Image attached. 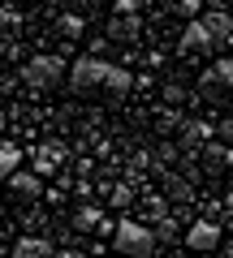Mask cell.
Returning <instances> with one entry per match:
<instances>
[{
	"label": "cell",
	"instance_id": "1",
	"mask_svg": "<svg viewBox=\"0 0 233 258\" xmlns=\"http://www.w3.org/2000/svg\"><path fill=\"white\" fill-rule=\"evenodd\" d=\"M130 91H134L130 69H121V64H112V60L82 56V60H74V69H69V95H82V99H91V95L125 99Z\"/></svg>",
	"mask_w": 233,
	"mask_h": 258
},
{
	"label": "cell",
	"instance_id": "2",
	"mask_svg": "<svg viewBox=\"0 0 233 258\" xmlns=\"http://www.w3.org/2000/svg\"><path fill=\"white\" fill-rule=\"evenodd\" d=\"M22 82H26L35 95L56 91V86L65 82V60H61V56H35V60L22 64Z\"/></svg>",
	"mask_w": 233,
	"mask_h": 258
},
{
	"label": "cell",
	"instance_id": "3",
	"mask_svg": "<svg viewBox=\"0 0 233 258\" xmlns=\"http://www.w3.org/2000/svg\"><path fill=\"white\" fill-rule=\"evenodd\" d=\"M112 245H117V254H134V258L156 254V237H151V228H147V224H134V220H121V224H117Z\"/></svg>",
	"mask_w": 233,
	"mask_h": 258
},
{
	"label": "cell",
	"instance_id": "4",
	"mask_svg": "<svg viewBox=\"0 0 233 258\" xmlns=\"http://www.w3.org/2000/svg\"><path fill=\"white\" fill-rule=\"evenodd\" d=\"M229 86H233V60H224V56H220V60H216L203 78H199V99L220 103L224 95H229Z\"/></svg>",
	"mask_w": 233,
	"mask_h": 258
},
{
	"label": "cell",
	"instance_id": "5",
	"mask_svg": "<svg viewBox=\"0 0 233 258\" xmlns=\"http://www.w3.org/2000/svg\"><path fill=\"white\" fill-rule=\"evenodd\" d=\"M5 181H9V198L22 203V207H30V203L43 198V181H39V172H9Z\"/></svg>",
	"mask_w": 233,
	"mask_h": 258
},
{
	"label": "cell",
	"instance_id": "6",
	"mask_svg": "<svg viewBox=\"0 0 233 258\" xmlns=\"http://www.w3.org/2000/svg\"><path fill=\"white\" fill-rule=\"evenodd\" d=\"M181 56H216V43L207 35L203 22H186V35H181Z\"/></svg>",
	"mask_w": 233,
	"mask_h": 258
},
{
	"label": "cell",
	"instance_id": "7",
	"mask_svg": "<svg viewBox=\"0 0 233 258\" xmlns=\"http://www.w3.org/2000/svg\"><path fill=\"white\" fill-rule=\"evenodd\" d=\"M220 224H212V220H199V224H190V232H186V249H220Z\"/></svg>",
	"mask_w": 233,
	"mask_h": 258
},
{
	"label": "cell",
	"instance_id": "8",
	"mask_svg": "<svg viewBox=\"0 0 233 258\" xmlns=\"http://www.w3.org/2000/svg\"><path fill=\"white\" fill-rule=\"evenodd\" d=\"M43 254H52L48 237H18L13 241V258H43Z\"/></svg>",
	"mask_w": 233,
	"mask_h": 258
},
{
	"label": "cell",
	"instance_id": "9",
	"mask_svg": "<svg viewBox=\"0 0 233 258\" xmlns=\"http://www.w3.org/2000/svg\"><path fill=\"white\" fill-rule=\"evenodd\" d=\"M203 26H207V35H212V43L216 47H224V43H229V13H207V18H203Z\"/></svg>",
	"mask_w": 233,
	"mask_h": 258
},
{
	"label": "cell",
	"instance_id": "10",
	"mask_svg": "<svg viewBox=\"0 0 233 258\" xmlns=\"http://www.w3.org/2000/svg\"><path fill=\"white\" fill-rule=\"evenodd\" d=\"M203 159H207V172H224L229 168V142H207L203 147Z\"/></svg>",
	"mask_w": 233,
	"mask_h": 258
},
{
	"label": "cell",
	"instance_id": "11",
	"mask_svg": "<svg viewBox=\"0 0 233 258\" xmlns=\"http://www.w3.org/2000/svg\"><path fill=\"white\" fill-rule=\"evenodd\" d=\"M74 228H78V232H91V228H95V232H112L108 224L100 220V211H95V207H82V211L74 215Z\"/></svg>",
	"mask_w": 233,
	"mask_h": 258
},
{
	"label": "cell",
	"instance_id": "12",
	"mask_svg": "<svg viewBox=\"0 0 233 258\" xmlns=\"http://www.w3.org/2000/svg\"><path fill=\"white\" fill-rule=\"evenodd\" d=\"M108 39H117V43H130V39H138V18H130V13H125L121 22H112V26H108Z\"/></svg>",
	"mask_w": 233,
	"mask_h": 258
},
{
	"label": "cell",
	"instance_id": "13",
	"mask_svg": "<svg viewBox=\"0 0 233 258\" xmlns=\"http://www.w3.org/2000/svg\"><path fill=\"white\" fill-rule=\"evenodd\" d=\"M151 237H156V245H173V241L181 237V228H177V220L160 215V220H156V228H151Z\"/></svg>",
	"mask_w": 233,
	"mask_h": 258
},
{
	"label": "cell",
	"instance_id": "14",
	"mask_svg": "<svg viewBox=\"0 0 233 258\" xmlns=\"http://www.w3.org/2000/svg\"><path fill=\"white\" fill-rule=\"evenodd\" d=\"M56 168H61V147H43V151H39V159H35V172L39 176H52Z\"/></svg>",
	"mask_w": 233,
	"mask_h": 258
},
{
	"label": "cell",
	"instance_id": "15",
	"mask_svg": "<svg viewBox=\"0 0 233 258\" xmlns=\"http://www.w3.org/2000/svg\"><path fill=\"white\" fill-rule=\"evenodd\" d=\"M22 30V13H18V5H0V35H18Z\"/></svg>",
	"mask_w": 233,
	"mask_h": 258
},
{
	"label": "cell",
	"instance_id": "16",
	"mask_svg": "<svg viewBox=\"0 0 233 258\" xmlns=\"http://www.w3.org/2000/svg\"><path fill=\"white\" fill-rule=\"evenodd\" d=\"M82 18H78V13H65V18H61V35L65 39H82Z\"/></svg>",
	"mask_w": 233,
	"mask_h": 258
},
{
	"label": "cell",
	"instance_id": "17",
	"mask_svg": "<svg viewBox=\"0 0 233 258\" xmlns=\"http://www.w3.org/2000/svg\"><path fill=\"white\" fill-rule=\"evenodd\" d=\"M13 164H18V151H13V147H0V185H5V176L13 172Z\"/></svg>",
	"mask_w": 233,
	"mask_h": 258
},
{
	"label": "cell",
	"instance_id": "18",
	"mask_svg": "<svg viewBox=\"0 0 233 258\" xmlns=\"http://www.w3.org/2000/svg\"><path fill=\"white\" fill-rule=\"evenodd\" d=\"M134 203V189L130 185H117V189H112V207H130Z\"/></svg>",
	"mask_w": 233,
	"mask_h": 258
},
{
	"label": "cell",
	"instance_id": "19",
	"mask_svg": "<svg viewBox=\"0 0 233 258\" xmlns=\"http://www.w3.org/2000/svg\"><path fill=\"white\" fill-rule=\"evenodd\" d=\"M173 9H177L181 18H195V13H199V0H173Z\"/></svg>",
	"mask_w": 233,
	"mask_h": 258
},
{
	"label": "cell",
	"instance_id": "20",
	"mask_svg": "<svg viewBox=\"0 0 233 258\" xmlns=\"http://www.w3.org/2000/svg\"><path fill=\"white\" fill-rule=\"evenodd\" d=\"M164 99H168V103H181V99H186V91H181L177 82H168V86H164Z\"/></svg>",
	"mask_w": 233,
	"mask_h": 258
},
{
	"label": "cell",
	"instance_id": "21",
	"mask_svg": "<svg viewBox=\"0 0 233 258\" xmlns=\"http://www.w3.org/2000/svg\"><path fill=\"white\" fill-rule=\"evenodd\" d=\"M160 215H164V203L160 198H147V220H160Z\"/></svg>",
	"mask_w": 233,
	"mask_h": 258
},
{
	"label": "cell",
	"instance_id": "22",
	"mask_svg": "<svg viewBox=\"0 0 233 258\" xmlns=\"http://www.w3.org/2000/svg\"><path fill=\"white\" fill-rule=\"evenodd\" d=\"M0 241H5V228H0Z\"/></svg>",
	"mask_w": 233,
	"mask_h": 258
},
{
	"label": "cell",
	"instance_id": "23",
	"mask_svg": "<svg viewBox=\"0 0 233 258\" xmlns=\"http://www.w3.org/2000/svg\"><path fill=\"white\" fill-rule=\"evenodd\" d=\"M9 5H18V0H9Z\"/></svg>",
	"mask_w": 233,
	"mask_h": 258
},
{
	"label": "cell",
	"instance_id": "24",
	"mask_svg": "<svg viewBox=\"0 0 233 258\" xmlns=\"http://www.w3.org/2000/svg\"><path fill=\"white\" fill-rule=\"evenodd\" d=\"M0 125H5V120H0Z\"/></svg>",
	"mask_w": 233,
	"mask_h": 258
}]
</instances>
